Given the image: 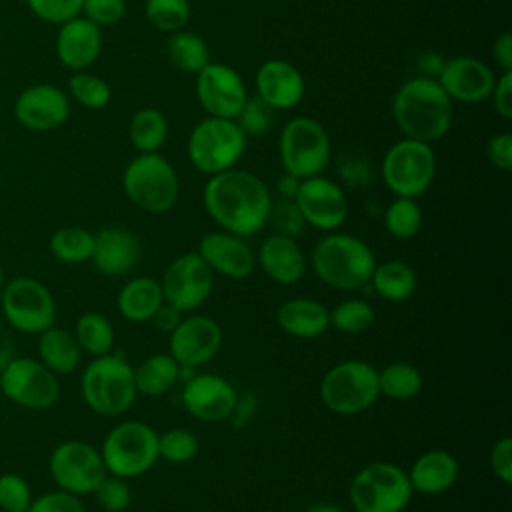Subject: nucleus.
Segmentation results:
<instances>
[{
	"mask_svg": "<svg viewBox=\"0 0 512 512\" xmlns=\"http://www.w3.org/2000/svg\"><path fill=\"white\" fill-rule=\"evenodd\" d=\"M202 202L222 230L244 238L268 224L272 196L262 178L248 170L230 168L208 178Z\"/></svg>",
	"mask_w": 512,
	"mask_h": 512,
	"instance_id": "nucleus-1",
	"label": "nucleus"
},
{
	"mask_svg": "<svg viewBox=\"0 0 512 512\" xmlns=\"http://www.w3.org/2000/svg\"><path fill=\"white\" fill-rule=\"evenodd\" d=\"M392 118L404 138L432 144L448 134L454 102L436 78L414 76L394 92Z\"/></svg>",
	"mask_w": 512,
	"mask_h": 512,
	"instance_id": "nucleus-2",
	"label": "nucleus"
},
{
	"mask_svg": "<svg viewBox=\"0 0 512 512\" xmlns=\"http://www.w3.org/2000/svg\"><path fill=\"white\" fill-rule=\"evenodd\" d=\"M376 266L370 246L352 234L332 232L320 238L312 250L314 274L330 288L358 290L370 284Z\"/></svg>",
	"mask_w": 512,
	"mask_h": 512,
	"instance_id": "nucleus-3",
	"label": "nucleus"
},
{
	"mask_svg": "<svg viewBox=\"0 0 512 512\" xmlns=\"http://www.w3.org/2000/svg\"><path fill=\"white\" fill-rule=\"evenodd\" d=\"M82 398L100 416H120L136 400L134 368L118 354L96 356L80 378Z\"/></svg>",
	"mask_w": 512,
	"mask_h": 512,
	"instance_id": "nucleus-4",
	"label": "nucleus"
},
{
	"mask_svg": "<svg viewBox=\"0 0 512 512\" xmlns=\"http://www.w3.org/2000/svg\"><path fill=\"white\" fill-rule=\"evenodd\" d=\"M122 190L140 210L168 212L180 196V180L174 166L158 152H140L122 172Z\"/></svg>",
	"mask_w": 512,
	"mask_h": 512,
	"instance_id": "nucleus-5",
	"label": "nucleus"
},
{
	"mask_svg": "<svg viewBox=\"0 0 512 512\" xmlns=\"http://www.w3.org/2000/svg\"><path fill=\"white\" fill-rule=\"evenodd\" d=\"M248 136L230 118L206 116L188 136L186 152L192 166L208 176L230 170L242 158Z\"/></svg>",
	"mask_w": 512,
	"mask_h": 512,
	"instance_id": "nucleus-6",
	"label": "nucleus"
},
{
	"mask_svg": "<svg viewBox=\"0 0 512 512\" xmlns=\"http://www.w3.org/2000/svg\"><path fill=\"white\" fill-rule=\"evenodd\" d=\"M278 156L284 172L300 180L318 176L332 158L330 136L316 118L296 116L280 130Z\"/></svg>",
	"mask_w": 512,
	"mask_h": 512,
	"instance_id": "nucleus-7",
	"label": "nucleus"
},
{
	"mask_svg": "<svg viewBox=\"0 0 512 512\" xmlns=\"http://www.w3.org/2000/svg\"><path fill=\"white\" fill-rule=\"evenodd\" d=\"M412 494L408 472L392 462L364 466L348 488V498L356 512H402Z\"/></svg>",
	"mask_w": 512,
	"mask_h": 512,
	"instance_id": "nucleus-8",
	"label": "nucleus"
},
{
	"mask_svg": "<svg viewBox=\"0 0 512 512\" xmlns=\"http://www.w3.org/2000/svg\"><path fill=\"white\" fill-rule=\"evenodd\" d=\"M106 472L124 480L148 472L158 456V434L140 420L116 424L104 438L100 448Z\"/></svg>",
	"mask_w": 512,
	"mask_h": 512,
	"instance_id": "nucleus-9",
	"label": "nucleus"
},
{
	"mask_svg": "<svg viewBox=\"0 0 512 512\" xmlns=\"http://www.w3.org/2000/svg\"><path fill=\"white\" fill-rule=\"evenodd\" d=\"M378 396V370L364 360H342L334 364L320 382L324 406L342 416L368 410Z\"/></svg>",
	"mask_w": 512,
	"mask_h": 512,
	"instance_id": "nucleus-10",
	"label": "nucleus"
},
{
	"mask_svg": "<svg viewBox=\"0 0 512 512\" xmlns=\"http://www.w3.org/2000/svg\"><path fill=\"white\" fill-rule=\"evenodd\" d=\"M380 172L394 196L418 198L434 182L436 154L426 142L402 138L386 150Z\"/></svg>",
	"mask_w": 512,
	"mask_h": 512,
	"instance_id": "nucleus-11",
	"label": "nucleus"
},
{
	"mask_svg": "<svg viewBox=\"0 0 512 512\" xmlns=\"http://www.w3.org/2000/svg\"><path fill=\"white\" fill-rule=\"evenodd\" d=\"M0 304L8 324L24 334H40L54 326V296L42 282L34 278L20 276L2 286Z\"/></svg>",
	"mask_w": 512,
	"mask_h": 512,
	"instance_id": "nucleus-12",
	"label": "nucleus"
},
{
	"mask_svg": "<svg viewBox=\"0 0 512 512\" xmlns=\"http://www.w3.org/2000/svg\"><path fill=\"white\" fill-rule=\"evenodd\" d=\"M50 474L60 490L74 496L92 494L106 476V466L100 450L82 440L60 442L50 454Z\"/></svg>",
	"mask_w": 512,
	"mask_h": 512,
	"instance_id": "nucleus-13",
	"label": "nucleus"
},
{
	"mask_svg": "<svg viewBox=\"0 0 512 512\" xmlns=\"http://www.w3.org/2000/svg\"><path fill=\"white\" fill-rule=\"evenodd\" d=\"M0 390L14 404L28 410L50 408L60 394L56 374L32 358H12L0 372Z\"/></svg>",
	"mask_w": 512,
	"mask_h": 512,
	"instance_id": "nucleus-14",
	"label": "nucleus"
},
{
	"mask_svg": "<svg viewBox=\"0 0 512 512\" xmlns=\"http://www.w3.org/2000/svg\"><path fill=\"white\" fill-rule=\"evenodd\" d=\"M164 302L180 312L200 308L212 294L214 272L198 252H184L174 258L160 280Z\"/></svg>",
	"mask_w": 512,
	"mask_h": 512,
	"instance_id": "nucleus-15",
	"label": "nucleus"
},
{
	"mask_svg": "<svg viewBox=\"0 0 512 512\" xmlns=\"http://www.w3.org/2000/svg\"><path fill=\"white\" fill-rule=\"evenodd\" d=\"M196 96L208 116L234 120L248 98V90L232 66L208 62L196 74Z\"/></svg>",
	"mask_w": 512,
	"mask_h": 512,
	"instance_id": "nucleus-16",
	"label": "nucleus"
},
{
	"mask_svg": "<svg viewBox=\"0 0 512 512\" xmlns=\"http://www.w3.org/2000/svg\"><path fill=\"white\" fill-rule=\"evenodd\" d=\"M294 202L304 222L318 230H336L348 216V198L344 190L322 174L300 180Z\"/></svg>",
	"mask_w": 512,
	"mask_h": 512,
	"instance_id": "nucleus-17",
	"label": "nucleus"
},
{
	"mask_svg": "<svg viewBox=\"0 0 512 512\" xmlns=\"http://www.w3.org/2000/svg\"><path fill=\"white\" fill-rule=\"evenodd\" d=\"M70 116V96L48 82L24 88L14 100V118L32 132L60 128Z\"/></svg>",
	"mask_w": 512,
	"mask_h": 512,
	"instance_id": "nucleus-18",
	"label": "nucleus"
},
{
	"mask_svg": "<svg viewBox=\"0 0 512 512\" xmlns=\"http://www.w3.org/2000/svg\"><path fill=\"white\" fill-rule=\"evenodd\" d=\"M436 80L452 102L476 104L490 98L496 74L480 58L454 56L442 62Z\"/></svg>",
	"mask_w": 512,
	"mask_h": 512,
	"instance_id": "nucleus-19",
	"label": "nucleus"
},
{
	"mask_svg": "<svg viewBox=\"0 0 512 512\" xmlns=\"http://www.w3.org/2000/svg\"><path fill=\"white\" fill-rule=\"evenodd\" d=\"M170 356L182 368H194L212 360L222 344L220 326L204 316L194 314L178 322V326L170 332Z\"/></svg>",
	"mask_w": 512,
	"mask_h": 512,
	"instance_id": "nucleus-20",
	"label": "nucleus"
},
{
	"mask_svg": "<svg viewBox=\"0 0 512 512\" xmlns=\"http://www.w3.org/2000/svg\"><path fill=\"white\" fill-rule=\"evenodd\" d=\"M234 386L218 374H196L188 378L182 390L186 412L202 422H220L230 416L236 404Z\"/></svg>",
	"mask_w": 512,
	"mask_h": 512,
	"instance_id": "nucleus-21",
	"label": "nucleus"
},
{
	"mask_svg": "<svg viewBox=\"0 0 512 512\" xmlns=\"http://www.w3.org/2000/svg\"><path fill=\"white\" fill-rule=\"evenodd\" d=\"M256 96L272 110H290L304 98L306 84L302 72L288 60L270 58L262 62L254 76Z\"/></svg>",
	"mask_w": 512,
	"mask_h": 512,
	"instance_id": "nucleus-22",
	"label": "nucleus"
},
{
	"mask_svg": "<svg viewBox=\"0 0 512 512\" xmlns=\"http://www.w3.org/2000/svg\"><path fill=\"white\" fill-rule=\"evenodd\" d=\"M202 260L210 266L212 272H218L228 278H246L256 266V256L252 248L232 232H208L200 238L198 250Z\"/></svg>",
	"mask_w": 512,
	"mask_h": 512,
	"instance_id": "nucleus-23",
	"label": "nucleus"
},
{
	"mask_svg": "<svg viewBox=\"0 0 512 512\" xmlns=\"http://www.w3.org/2000/svg\"><path fill=\"white\" fill-rule=\"evenodd\" d=\"M102 32L100 26L84 16H76L64 24L56 34V56L60 64L72 72L88 70L100 56Z\"/></svg>",
	"mask_w": 512,
	"mask_h": 512,
	"instance_id": "nucleus-24",
	"label": "nucleus"
},
{
	"mask_svg": "<svg viewBox=\"0 0 512 512\" xmlns=\"http://www.w3.org/2000/svg\"><path fill=\"white\" fill-rule=\"evenodd\" d=\"M140 258L138 238L122 226H106L94 234L92 264L106 276L128 274Z\"/></svg>",
	"mask_w": 512,
	"mask_h": 512,
	"instance_id": "nucleus-25",
	"label": "nucleus"
},
{
	"mask_svg": "<svg viewBox=\"0 0 512 512\" xmlns=\"http://www.w3.org/2000/svg\"><path fill=\"white\" fill-rule=\"evenodd\" d=\"M258 262L262 270L278 284H296L306 270V258L296 238L284 234H270L258 248Z\"/></svg>",
	"mask_w": 512,
	"mask_h": 512,
	"instance_id": "nucleus-26",
	"label": "nucleus"
},
{
	"mask_svg": "<svg viewBox=\"0 0 512 512\" xmlns=\"http://www.w3.org/2000/svg\"><path fill=\"white\" fill-rule=\"evenodd\" d=\"M458 460L446 450H428L420 454L408 470V480L414 492L442 494L458 480Z\"/></svg>",
	"mask_w": 512,
	"mask_h": 512,
	"instance_id": "nucleus-27",
	"label": "nucleus"
},
{
	"mask_svg": "<svg viewBox=\"0 0 512 512\" xmlns=\"http://www.w3.org/2000/svg\"><path fill=\"white\" fill-rule=\"evenodd\" d=\"M278 326L294 338H318L330 328L328 308L314 298H290L276 312Z\"/></svg>",
	"mask_w": 512,
	"mask_h": 512,
	"instance_id": "nucleus-28",
	"label": "nucleus"
},
{
	"mask_svg": "<svg viewBox=\"0 0 512 512\" xmlns=\"http://www.w3.org/2000/svg\"><path fill=\"white\" fill-rule=\"evenodd\" d=\"M164 304L162 286L150 276H138L128 280L116 298L118 312L130 322H146Z\"/></svg>",
	"mask_w": 512,
	"mask_h": 512,
	"instance_id": "nucleus-29",
	"label": "nucleus"
},
{
	"mask_svg": "<svg viewBox=\"0 0 512 512\" xmlns=\"http://www.w3.org/2000/svg\"><path fill=\"white\" fill-rule=\"evenodd\" d=\"M38 354H40V362L54 374H70L78 368L80 364V356H82V348L76 342L74 334L64 330V328H56L50 326L44 332L38 334Z\"/></svg>",
	"mask_w": 512,
	"mask_h": 512,
	"instance_id": "nucleus-30",
	"label": "nucleus"
},
{
	"mask_svg": "<svg viewBox=\"0 0 512 512\" xmlns=\"http://www.w3.org/2000/svg\"><path fill=\"white\" fill-rule=\"evenodd\" d=\"M180 372L182 366L170 356V352L150 354L134 368L136 392L144 396H162L178 382Z\"/></svg>",
	"mask_w": 512,
	"mask_h": 512,
	"instance_id": "nucleus-31",
	"label": "nucleus"
},
{
	"mask_svg": "<svg viewBox=\"0 0 512 512\" xmlns=\"http://www.w3.org/2000/svg\"><path fill=\"white\" fill-rule=\"evenodd\" d=\"M370 284L380 298L388 302H404L416 292L418 280L410 264L402 260H386L382 264L376 262Z\"/></svg>",
	"mask_w": 512,
	"mask_h": 512,
	"instance_id": "nucleus-32",
	"label": "nucleus"
},
{
	"mask_svg": "<svg viewBox=\"0 0 512 512\" xmlns=\"http://www.w3.org/2000/svg\"><path fill=\"white\" fill-rule=\"evenodd\" d=\"M166 54L174 68L188 74H198L210 62V50L204 38L188 30L168 34Z\"/></svg>",
	"mask_w": 512,
	"mask_h": 512,
	"instance_id": "nucleus-33",
	"label": "nucleus"
},
{
	"mask_svg": "<svg viewBox=\"0 0 512 512\" xmlns=\"http://www.w3.org/2000/svg\"><path fill=\"white\" fill-rule=\"evenodd\" d=\"M168 136V120L158 108H140L128 122V138L138 152H158Z\"/></svg>",
	"mask_w": 512,
	"mask_h": 512,
	"instance_id": "nucleus-34",
	"label": "nucleus"
},
{
	"mask_svg": "<svg viewBox=\"0 0 512 512\" xmlns=\"http://www.w3.org/2000/svg\"><path fill=\"white\" fill-rule=\"evenodd\" d=\"M74 338L82 350L92 356H104L112 350L114 328L100 312H84L74 326Z\"/></svg>",
	"mask_w": 512,
	"mask_h": 512,
	"instance_id": "nucleus-35",
	"label": "nucleus"
},
{
	"mask_svg": "<svg viewBox=\"0 0 512 512\" xmlns=\"http://www.w3.org/2000/svg\"><path fill=\"white\" fill-rule=\"evenodd\" d=\"M378 386L392 400H410L422 390V374L408 362H392L378 372Z\"/></svg>",
	"mask_w": 512,
	"mask_h": 512,
	"instance_id": "nucleus-36",
	"label": "nucleus"
},
{
	"mask_svg": "<svg viewBox=\"0 0 512 512\" xmlns=\"http://www.w3.org/2000/svg\"><path fill=\"white\" fill-rule=\"evenodd\" d=\"M94 250V234L80 226H64L58 228L50 236V252L68 264L86 262L92 258Z\"/></svg>",
	"mask_w": 512,
	"mask_h": 512,
	"instance_id": "nucleus-37",
	"label": "nucleus"
},
{
	"mask_svg": "<svg viewBox=\"0 0 512 512\" xmlns=\"http://www.w3.org/2000/svg\"><path fill=\"white\" fill-rule=\"evenodd\" d=\"M384 226L396 240H408L416 236L422 226V210L416 198L396 196L384 212Z\"/></svg>",
	"mask_w": 512,
	"mask_h": 512,
	"instance_id": "nucleus-38",
	"label": "nucleus"
},
{
	"mask_svg": "<svg viewBox=\"0 0 512 512\" xmlns=\"http://www.w3.org/2000/svg\"><path fill=\"white\" fill-rule=\"evenodd\" d=\"M192 14L188 0H146L144 16L160 32L184 30Z\"/></svg>",
	"mask_w": 512,
	"mask_h": 512,
	"instance_id": "nucleus-39",
	"label": "nucleus"
},
{
	"mask_svg": "<svg viewBox=\"0 0 512 512\" xmlns=\"http://www.w3.org/2000/svg\"><path fill=\"white\" fill-rule=\"evenodd\" d=\"M330 326L342 334L366 332L374 322V308L360 298H348L328 310Z\"/></svg>",
	"mask_w": 512,
	"mask_h": 512,
	"instance_id": "nucleus-40",
	"label": "nucleus"
},
{
	"mask_svg": "<svg viewBox=\"0 0 512 512\" xmlns=\"http://www.w3.org/2000/svg\"><path fill=\"white\" fill-rule=\"evenodd\" d=\"M68 92L78 104H82L84 108H90V110H100V108L108 106V102L112 98L110 84L104 78L90 74L86 70L74 72L70 76Z\"/></svg>",
	"mask_w": 512,
	"mask_h": 512,
	"instance_id": "nucleus-41",
	"label": "nucleus"
},
{
	"mask_svg": "<svg viewBox=\"0 0 512 512\" xmlns=\"http://www.w3.org/2000/svg\"><path fill=\"white\" fill-rule=\"evenodd\" d=\"M198 454V438L186 428H170L158 434V456L170 464H186Z\"/></svg>",
	"mask_w": 512,
	"mask_h": 512,
	"instance_id": "nucleus-42",
	"label": "nucleus"
},
{
	"mask_svg": "<svg viewBox=\"0 0 512 512\" xmlns=\"http://www.w3.org/2000/svg\"><path fill=\"white\" fill-rule=\"evenodd\" d=\"M246 136H260L268 132L274 122V110L258 96H248L242 110L234 118Z\"/></svg>",
	"mask_w": 512,
	"mask_h": 512,
	"instance_id": "nucleus-43",
	"label": "nucleus"
},
{
	"mask_svg": "<svg viewBox=\"0 0 512 512\" xmlns=\"http://www.w3.org/2000/svg\"><path fill=\"white\" fill-rule=\"evenodd\" d=\"M96 496V502L106 510V512H122L130 506L132 502V492L130 486L126 484L124 478L120 476H104L100 484L92 492Z\"/></svg>",
	"mask_w": 512,
	"mask_h": 512,
	"instance_id": "nucleus-44",
	"label": "nucleus"
},
{
	"mask_svg": "<svg viewBox=\"0 0 512 512\" xmlns=\"http://www.w3.org/2000/svg\"><path fill=\"white\" fill-rule=\"evenodd\" d=\"M30 12L48 24H64L82 12L84 0H26Z\"/></svg>",
	"mask_w": 512,
	"mask_h": 512,
	"instance_id": "nucleus-45",
	"label": "nucleus"
},
{
	"mask_svg": "<svg viewBox=\"0 0 512 512\" xmlns=\"http://www.w3.org/2000/svg\"><path fill=\"white\" fill-rule=\"evenodd\" d=\"M30 502V486L22 476L14 472H6L0 476V510L26 512Z\"/></svg>",
	"mask_w": 512,
	"mask_h": 512,
	"instance_id": "nucleus-46",
	"label": "nucleus"
},
{
	"mask_svg": "<svg viewBox=\"0 0 512 512\" xmlns=\"http://www.w3.org/2000/svg\"><path fill=\"white\" fill-rule=\"evenodd\" d=\"M268 222L274 224L278 234H284L290 238H296L306 224L294 198H280L278 202H272Z\"/></svg>",
	"mask_w": 512,
	"mask_h": 512,
	"instance_id": "nucleus-47",
	"label": "nucleus"
},
{
	"mask_svg": "<svg viewBox=\"0 0 512 512\" xmlns=\"http://www.w3.org/2000/svg\"><path fill=\"white\" fill-rule=\"evenodd\" d=\"M80 14L100 28L112 26L126 16V0H84Z\"/></svg>",
	"mask_w": 512,
	"mask_h": 512,
	"instance_id": "nucleus-48",
	"label": "nucleus"
},
{
	"mask_svg": "<svg viewBox=\"0 0 512 512\" xmlns=\"http://www.w3.org/2000/svg\"><path fill=\"white\" fill-rule=\"evenodd\" d=\"M26 512H86L78 496L66 490H54L30 502Z\"/></svg>",
	"mask_w": 512,
	"mask_h": 512,
	"instance_id": "nucleus-49",
	"label": "nucleus"
},
{
	"mask_svg": "<svg viewBox=\"0 0 512 512\" xmlns=\"http://www.w3.org/2000/svg\"><path fill=\"white\" fill-rule=\"evenodd\" d=\"M490 468L500 482L504 484L512 482V438L510 436H502L492 444Z\"/></svg>",
	"mask_w": 512,
	"mask_h": 512,
	"instance_id": "nucleus-50",
	"label": "nucleus"
},
{
	"mask_svg": "<svg viewBox=\"0 0 512 512\" xmlns=\"http://www.w3.org/2000/svg\"><path fill=\"white\" fill-rule=\"evenodd\" d=\"M486 156L490 164L498 170H512V134L510 132H498L490 136L486 144Z\"/></svg>",
	"mask_w": 512,
	"mask_h": 512,
	"instance_id": "nucleus-51",
	"label": "nucleus"
},
{
	"mask_svg": "<svg viewBox=\"0 0 512 512\" xmlns=\"http://www.w3.org/2000/svg\"><path fill=\"white\" fill-rule=\"evenodd\" d=\"M492 106L502 120H512V72H500L490 92Z\"/></svg>",
	"mask_w": 512,
	"mask_h": 512,
	"instance_id": "nucleus-52",
	"label": "nucleus"
},
{
	"mask_svg": "<svg viewBox=\"0 0 512 512\" xmlns=\"http://www.w3.org/2000/svg\"><path fill=\"white\" fill-rule=\"evenodd\" d=\"M492 56L496 66L502 72H512V36L510 32H502L492 44Z\"/></svg>",
	"mask_w": 512,
	"mask_h": 512,
	"instance_id": "nucleus-53",
	"label": "nucleus"
},
{
	"mask_svg": "<svg viewBox=\"0 0 512 512\" xmlns=\"http://www.w3.org/2000/svg\"><path fill=\"white\" fill-rule=\"evenodd\" d=\"M180 320H182V318H180V310L174 308V306L168 304V302H164V304L154 312V316L150 318V322L154 324V328H156L158 332H166V334H170V332L178 326Z\"/></svg>",
	"mask_w": 512,
	"mask_h": 512,
	"instance_id": "nucleus-54",
	"label": "nucleus"
},
{
	"mask_svg": "<svg viewBox=\"0 0 512 512\" xmlns=\"http://www.w3.org/2000/svg\"><path fill=\"white\" fill-rule=\"evenodd\" d=\"M254 408H256V400L250 394H244V396L236 398V404H234V408H232L228 418H232L234 426H242L252 416Z\"/></svg>",
	"mask_w": 512,
	"mask_h": 512,
	"instance_id": "nucleus-55",
	"label": "nucleus"
},
{
	"mask_svg": "<svg viewBox=\"0 0 512 512\" xmlns=\"http://www.w3.org/2000/svg\"><path fill=\"white\" fill-rule=\"evenodd\" d=\"M298 186H300V178H296V176H292L288 172H284L278 178V184H276L280 198H294L296 192H298Z\"/></svg>",
	"mask_w": 512,
	"mask_h": 512,
	"instance_id": "nucleus-56",
	"label": "nucleus"
},
{
	"mask_svg": "<svg viewBox=\"0 0 512 512\" xmlns=\"http://www.w3.org/2000/svg\"><path fill=\"white\" fill-rule=\"evenodd\" d=\"M14 358V348H12V340L8 338V334L0 328V372L6 368V364Z\"/></svg>",
	"mask_w": 512,
	"mask_h": 512,
	"instance_id": "nucleus-57",
	"label": "nucleus"
},
{
	"mask_svg": "<svg viewBox=\"0 0 512 512\" xmlns=\"http://www.w3.org/2000/svg\"><path fill=\"white\" fill-rule=\"evenodd\" d=\"M302 512H344V510L334 504H328V502H316V504H310L308 508H304Z\"/></svg>",
	"mask_w": 512,
	"mask_h": 512,
	"instance_id": "nucleus-58",
	"label": "nucleus"
},
{
	"mask_svg": "<svg viewBox=\"0 0 512 512\" xmlns=\"http://www.w3.org/2000/svg\"><path fill=\"white\" fill-rule=\"evenodd\" d=\"M4 286V270H2V264H0V290Z\"/></svg>",
	"mask_w": 512,
	"mask_h": 512,
	"instance_id": "nucleus-59",
	"label": "nucleus"
},
{
	"mask_svg": "<svg viewBox=\"0 0 512 512\" xmlns=\"http://www.w3.org/2000/svg\"><path fill=\"white\" fill-rule=\"evenodd\" d=\"M0 398H2V390H0Z\"/></svg>",
	"mask_w": 512,
	"mask_h": 512,
	"instance_id": "nucleus-60",
	"label": "nucleus"
}]
</instances>
